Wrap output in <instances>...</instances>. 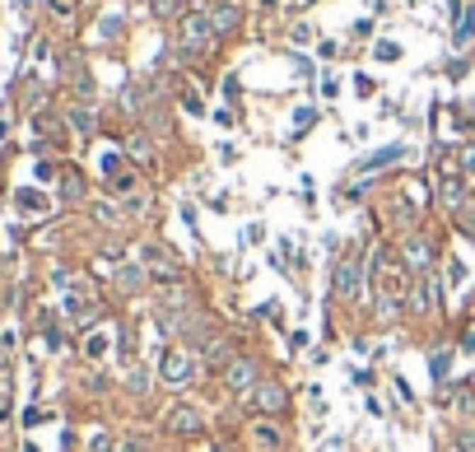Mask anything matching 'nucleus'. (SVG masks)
I'll return each instance as SVG.
<instances>
[{
    "mask_svg": "<svg viewBox=\"0 0 475 452\" xmlns=\"http://www.w3.org/2000/svg\"><path fill=\"white\" fill-rule=\"evenodd\" d=\"M52 5H56V14H70V10H75V0H52Z\"/></svg>",
    "mask_w": 475,
    "mask_h": 452,
    "instance_id": "nucleus-32",
    "label": "nucleus"
},
{
    "mask_svg": "<svg viewBox=\"0 0 475 452\" xmlns=\"http://www.w3.org/2000/svg\"><path fill=\"white\" fill-rule=\"evenodd\" d=\"M200 373V359L191 350H168L164 359H159V378H164L168 387H191Z\"/></svg>",
    "mask_w": 475,
    "mask_h": 452,
    "instance_id": "nucleus-1",
    "label": "nucleus"
},
{
    "mask_svg": "<svg viewBox=\"0 0 475 452\" xmlns=\"http://www.w3.org/2000/svg\"><path fill=\"white\" fill-rule=\"evenodd\" d=\"M0 383H5V378H0Z\"/></svg>",
    "mask_w": 475,
    "mask_h": 452,
    "instance_id": "nucleus-35",
    "label": "nucleus"
},
{
    "mask_svg": "<svg viewBox=\"0 0 475 452\" xmlns=\"http://www.w3.org/2000/svg\"><path fill=\"white\" fill-rule=\"evenodd\" d=\"M131 154H135V158H149V140L135 136V140H131Z\"/></svg>",
    "mask_w": 475,
    "mask_h": 452,
    "instance_id": "nucleus-30",
    "label": "nucleus"
},
{
    "mask_svg": "<svg viewBox=\"0 0 475 452\" xmlns=\"http://www.w3.org/2000/svg\"><path fill=\"white\" fill-rule=\"evenodd\" d=\"M438 196H442V205H462L466 201V178H457V173H442L438 178Z\"/></svg>",
    "mask_w": 475,
    "mask_h": 452,
    "instance_id": "nucleus-10",
    "label": "nucleus"
},
{
    "mask_svg": "<svg viewBox=\"0 0 475 452\" xmlns=\"http://www.w3.org/2000/svg\"><path fill=\"white\" fill-rule=\"evenodd\" d=\"M224 383H229L233 392H252L256 387V364L252 359H233L229 369H224Z\"/></svg>",
    "mask_w": 475,
    "mask_h": 452,
    "instance_id": "nucleus-6",
    "label": "nucleus"
},
{
    "mask_svg": "<svg viewBox=\"0 0 475 452\" xmlns=\"http://www.w3.org/2000/svg\"><path fill=\"white\" fill-rule=\"evenodd\" d=\"M410 266H420V271H429V248H424V243H420V238H410Z\"/></svg>",
    "mask_w": 475,
    "mask_h": 452,
    "instance_id": "nucleus-15",
    "label": "nucleus"
},
{
    "mask_svg": "<svg viewBox=\"0 0 475 452\" xmlns=\"http://www.w3.org/2000/svg\"><path fill=\"white\" fill-rule=\"evenodd\" d=\"M61 196H66V201H79V196H84V187H79V178H75V173H70V178H66V187H61Z\"/></svg>",
    "mask_w": 475,
    "mask_h": 452,
    "instance_id": "nucleus-22",
    "label": "nucleus"
},
{
    "mask_svg": "<svg viewBox=\"0 0 475 452\" xmlns=\"http://www.w3.org/2000/svg\"><path fill=\"white\" fill-rule=\"evenodd\" d=\"M210 23H214V33H233V28H238V23H243V10H238V5H210Z\"/></svg>",
    "mask_w": 475,
    "mask_h": 452,
    "instance_id": "nucleus-9",
    "label": "nucleus"
},
{
    "mask_svg": "<svg viewBox=\"0 0 475 452\" xmlns=\"http://www.w3.org/2000/svg\"><path fill=\"white\" fill-rule=\"evenodd\" d=\"M457 215H462V233L475 238V201H462L457 205Z\"/></svg>",
    "mask_w": 475,
    "mask_h": 452,
    "instance_id": "nucleus-17",
    "label": "nucleus"
},
{
    "mask_svg": "<svg viewBox=\"0 0 475 452\" xmlns=\"http://www.w3.org/2000/svg\"><path fill=\"white\" fill-rule=\"evenodd\" d=\"M0 419H10V387L0 383Z\"/></svg>",
    "mask_w": 475,
    "mask_h": 452,
    "instance_id": "nucleus-28",
    "label": "nucleus"
},
{
    "mask_svg": "<svg viewBox=\"0 0 475 452\" xmlns=\"http://www.w3.org/2000/svg\"><path fill=\"white\" fill-rule=\"evenodd\" d=\"M354 93H359V98H368V93H373V79H368V75H354Z\"/></svg>",
    "mask_w": 475,
    "mask_h": 452,
    "instance_id": "nucleus-26",
    "label": "nucleus"
},
{
    "mask_svg": "<svg viewBox=\"0 0 475 452\" xmlns=\"http://www.w3.org/2000/svg\"><path fill=\"white\" fill-rule=\"evenodd\" d=\"M457 47H466L471 42V14H462V23H457V37H452Z\"/></svg>",
    "mask_w": 475,
    "mask_h": 452,
    "instance_id": "nucleus-24",
    "label": "nucleus"
},
{
    "mask_svg": "<svg viewBox=\"0 0 475 452\" xmlns=\"http://www.w3.org/2000/svg\"><path fill=\"white\" fill-rule=\"evenodd\" d=\"M452 406L462 410V415H471V410H475V392H471V387H462V392L452 396Z\"/></svg>",
    "mask_w": 475,
    "mask_h": 452,
    "instance_id": "nucleus-19",
    "label": "nucleus"
},
{
    "mask_svg": "<svg viewBox=\"0 0 475 452\" xmlns=\"http://www.w3.org/2000/svg\"><path fill=\"white\" fill-rule=\"evenodd\" d=\"M308 126H312V108H303V112L294 117V131H308Z\"/></svg>",
    "mask_w": 475,
    "mask_h": 452,
    "instance_id": "nucleus-29",
    "label": "nucleus"
},
{
    "mask_svg": "<svg viewBox=\"0 0 475 452\" xmlns=\"http://www.w3.org/2000/svg\"><path fill=\"white\" fill-rule=\"evenodd\" d=\"M462 173L475 178V145H462Z\"/></svg>",
    "mask_w": 475,
    "mask_h": 452,
    "instance_id": "nucleus-23",
    "label": "nucleus"
},
{
    "mask_svg": "<svg viewBox=\"0 0 475 452\" xmlns=\"http://www.w3.org/2000/svg\"><path fill=\"white\" fill-rule=\"evenodd\" d=\"M447 275H452V284H462L466 280V266H462V261H452V266H447Z\"/></svg>",
    "mask_w": 475,
    "mask_h": 452,
    "instance_id": "nucleus-31",
    "label": "nucleus"
},
{
    "mask_svg": "<svg viewBox=\"0 0 475 452\" xmlns=\"http://www.w3.org/2000/svg\"><path fill=\"white\" fill-rule=\"evenodd\" d=\"M112 350V336H108V331H88V340H84V354H88V359H103V354H108Z\"/></svg>",
    "mask_w": 475,
    "mask_h": 452,
    "instance_id": "nucleus-13",
    "label": "nucleus"
},
{
    "mask_svg": "<svg viewBox=\"0 0 475 452\" xmlns=\"http://www.w3.org/2000/svg\"><path fill=\"white\" fill-rule=\"evenodd\" d=\"M168 429L182 434V439H196V434L205 429V419H200L196 406H173V410H168Z\"/></svg>",
    "mask_w": 475,
    "mask_h": 452,
    "instance_id": "nucleus-5",
    "label": "nucleus"
},
{
    "mask_svg": "<svg viewBox=\"0 0 475 452\" xmlns=\"http://www.w3.org/2000/svg\"><path fill=\"white\" fill-rule=\"evenodd\" d=\"M364 289H368L364 261H359V257H340V266H336V294H340L345 303H359Z\"/></svg>",
    "mask_w": 475,
    "mask_h": 452,
    "instance_id": "nucleus-2",
    "label": "nucleus"
},
{
    "mask_svg": "<svg viewBox=\"0 0 475 452\" xmlns=\"http://www.w3.org/2000/svg\"><path fill=\"white\" fill-rule=\"evenodd\" d=\"M396 57H401L396 42H377V61H396Z\"/></svg>",
    "mask_w": 475,
    "mask_h": 452,
    "instance_id": "nucleus-25",
    "label": "nucleus"
},
{
    "mask_svg": "<svg viewBox=\"0 0 475 452\" xmlns=\"http://www.w3.org/2000/svg\"><path fill=\"white\" fill-rule=\"evenodd\" d=\"M438 299H442V280L429 271L420 280V289H415V308H420V313H433V308H438Z\"/></svg>",
    "mask_w": 475,
    "mask_h": 452,
    "instance_id": "nucleus-7",
    "label": "nucleus"
},
{
    "mask_svg": "<svg viewBox=\"0 0 475 452\" xmlns=\"http://www.w3.org/2000/svg\"><path fill=\"white\" fill-rule=\"evenodd\" d=\"M14 201H19L23 210H47V201H42V196H38V192H28V187H23V192L14 196Z\"/></svg>",
    "mask_w": 475,
    "mask_h": 452,
    "instance_id": "nucleus-18",
    "label": "nucleus"
},
{
    "mask_svg": "<svg viewBox=\"0 0 475 452\" xmlns=\"http://www.w3.org/2000/svg\"><path fill=\"white\" fill-rule=\"evenodd\" d=\"M214 37L219 33H214L210 14H187V19H182V47H187V52H205Z\"/></svg>",
    "mask_w": 475,
    "mask_h": 452,
    "instance_id": "nucleus-3",
    "label": "nucleus"
},
{
    "mask_svg": "<svg viewBox=\"0 0 475 452\" xmlns=\"http://www.w3.org/2000/svg\"><path fill=\"white\" fill-rule=\"evenodd\" d=\"M140 284H144V261H131V266L117 271V289H122V294H135Z\"/></svg>",
    "mask_w": 475,
    "mask_h": 452,
    "instance_id": "nucleus-12",
    "label": "nucleus"
},
{
    "mask_svg": "<svg viewBox=\"0 0 475 452\" xmlns=\"http://www.w3.org/2000/svg\"><path fill=\"white\" fill-rule=\"evenodd\" d=\"M462 452H475V434H462Z\"/></svg>",
    "mask_w": 475,
    "mask_h": 452,
    "instance_id": "nucleus-33",
    "label": "nucleus"
},
{
    "mask_svg": "<svg viewBox=\"0 0 475 452\" xmlns=\"http://www.w3.org/2000/svg\"><path fill=\"white\" fill-rule=\"evenodd\" d=\"M285 406H289V392L280 383H256L252 387V410H256V415L270 419V415H280Z\"/></svg>",
    "mask_w": 475,
    "mask_h": 452,
    "instance_id": "nucleus-4",
    "label": "nucleus"
},
{
    "mask_svg": "<svg viewBox=\"0 0 475 452\" xmlns=\"http://www.w3.org/2000/svg\"><path fill=\"white\" fill-rule=\"evenodd\" d=\"M88 452H117V443H112V434H93V439H88Z\"/></svg>",
    "mask_w": 475,
    "mask_h": 452,
    "instance_id": "nucleus-20",
    "label": "nucleus"
},
{
    "mask_svg": "<svg viewBox=\"0 0 475 452\" xmlns=\"http://www.w3.org/2000/svg\"><path fill=\"white\" fill-rule=\"evenodd\" d=\"M285 448V434L275 429V424H252V452H280Z\"/></svg>",
    "mask_w": 475,
    "mask_h": 452,
    "instance_id": "nucleus-8",
    "label": "nucleus"
},
{
    "mask_svg": "<svg viewBox=\"0 0 475 452\" xmlns=\"http://www.w3.org/2000/svg\"><path fill=\"white\" fill-rule=\"evenodd\" d=\"M396 158H406V145H387V149H377V154L359 158V168H364V173H377V168H387V163H396Z\"/></svg>",
    "mask_w": 475,
    "mask_h": 452,
    "instance_id": "nucleus-11",
    "label": "nucleus"
},
{
    "mask_svg": "<svg viewBox=\"0 0 475 452\" xmlns=\"http://www.w3.org/2000/svg\"><path fill=\"white\" fill-rule=\"evenodd\" d=\"M70 126H75L79 136H88V131H93V112H84V108H70Z\"/></svg>",
    "mask_w": 475,
    "mask_h": 452,
    "instance_id": "nucleus-16",
    "label": "nucleus"
},
{
    "mask_svg": "<svg viewBox=\"0 0 475 452\" xmlns=\"http://www.w3.org/2000/svg\"><path fill=\"white\" fill-rule=\"evenodd\" d=\"M154 14H159V19H168V14H177V0H154Z\"/></svg>",
    "mask_w": 475,
    "mask_h": 452,
    "instance_id": "nucleus-27",
    "label": "nucleus"
},
{
    "mask_svg": "<svg viewBox=\"0 0 475 452\" xmlns=\"http://www.w3.org/2000/svg\"><path fill=\"white\" fill-rule=\"evenodd\" d=\"M462 345H466V350H475V327L466 331V340H462Z\"/></svg>",
    "mask_w": 475,
    "mask_h": 452,
    "instance_id": "nucleus-34",
    "label": "nucleus"
},
{
    "mask_svg": "<svg viewBox=\"0 0 475 452\" xmlns=\"http://www.w3.org/2000/svg\"><path fill=\"white\" fill-rule=\"evenodd\" d=\"M429 373H433V383H447V373H452V354H447V350H442V354H433V359H429Z\"/></svg>",
    "mask_w": 475,
    "mask_h": 452,
    "instance_id": "nucleus-14",
    "label": "nucleus"
},
{
    "mask_svg": "<svg viewBox=\"0 0 475 452\" xmlns=\"http://www.w3.org/2000/svg\"><path fill=\"white\" fill-rule=\"evenodd\" d=\"M93 215H98L103 224H117V219H122V210H117V205H103V201H98V205H93Z\"/></svg>",
    "mask_w": 475,
    "mask_h": 452,
    "instance_id": "nucleus-21",
    "label": "nucleus"
}]
</instances>
